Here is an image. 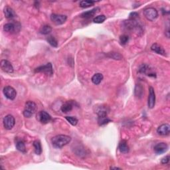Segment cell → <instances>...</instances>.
<instances>
[{"mask_svg":"<svg viewBox=\"0 0 170 170\" xmlns=\"http://www.w3.org/2000/svg\"><path fill=\"white\" fill-rule=\"evenodd\" d=\"M37 118L41 124H47L51 120V116L45 111H40L37 116Z\"/></svg>","mask_w":170,"mask_h":170,"instance_id":"obj_7","label":"cell"},{"mask_svg":"<svg viewBox=\"0 0 170 170\" xmlns=\"http://www.w3.org/2000/svg\"><path fill=\"white\" fill-rule=\"evenodd\" d=\"M67 17L64 15L52 14L51 15V20L56 25H62L65 23Z\"/></svg>","mask_w":170,"mask_h":170,"instance_id":"obj_8","label":"cell"},{"mask_svg":"<svg viewBox=\"0 0 170 170\" xmlns=\"http://www.w3.org/2000/svg\"><path fill=\"white\" fill-rule=\"evenodd\" d=\"M167 149H168V146L164 142L159 143V144L154 146V151L157 154H164L165 152H166Z\"/></svg>","mask_w":170,"mask_h":170,"instance_id":"obj_11","label":"cell"},{"mask_svg":"<svg viewBox=\"0 0 170 170\" xmlns=\"http://www.w3.org/2000/svg\"><path fill=\"white\" fill-rule=\"evenodd\" d=\"M106 19V17L104 15H100L94 18L93 21L95 23H102Z\"/></svg>","mask_w":170,"mask_h":170,"instance_id":"obj_28","label":"cell"},{"mask_svg":"<svg viewBox=\"0 0 170 170\" xmlns=\"http://www.w3.org/2000/svg\"><path fill=\"white\" fill-rule=\"evenodd\" d=\"M111 122V120L107 117V116H98V123L99 126H104Z\"/></svg>","mask_w":170,"mask_h":170,"instance_id":"obj_21","label":"cell"},{"mask_svg":"<svg viewBox=\"0 0 170 170\" xmlns=\"http://www.w3.org/2000/svg\"><path fill=\"white\" fill-rule=\"evenodd\" d=\"M99 10V8H95L93 10L87 11V12H85L82 13L81 15H80V17H82V18H90V17H93L96 13H97V11Z\"/></svg>","mask_w":170,"mask_h":170,"instance_id":"obj_14","label":"cell"},{"mask_svg":"<svg viewBox=\"0 0 170 170\" xmlns=\"http://www.w3.org/2000/svg\"><path fill=\"white\" fill-rule=\"evenodd\" d=\"M37 110V104L33 101H27L26 102L25 106L23 110V116L25 118H29L32 117L33 114L36 112Z\"/></svg>","mask_w":170,"mask_h":170,"instance_id":"obj_2","label":"cell"},{"mask_svg":"<svg viewBox=\"0 0 170 170\" xmlns=\"http://www.w3.org/2000/svg\"><path fill=\"white\" fill-rule=\"evenodd\" d=\"M138 14L136 12H132L130 14V19H136L138 17Z\"/></svg>","mask_w":170,"mask_h":170,"instance_id":"obj_32","label":"cell"},{"mask_svg":"<svg viewBox=\"0 0 170 170\" xmlns=\"http://www.w3.org/2000/svg\"><path fill=\"white\" fill-rule=\"evenodd\" d=\"M3 12H4V14H5V16L6 18L8 19H11V18H13V17H15V12L14 11L12 8H11L10 7H8L7 6L5 7V8H4V10H3Z\"/></svg>","mask_w":170,"mask_h":170,"instance_id":"obj_16","label":"cell"},{"mask_svg":"<svg viewBox=\"0 0 170 170\" xmlns=\"http://www.w3.org/2000/svg\"><path fill=\"white\" fill-rule=\"evenodd\" d=\"M71 141L70 136L66 135H57L53 137L51 140L53 146L55 148H61Z\"/></svg>","mask_w":170,"mask_h":170,"instance_id":"obj_1","label":"cell"},{"mask_svg":"<svg viewBox=\"0 0 170 170\" xmlns=\"http://www.w3.org/2000/svg\"><path fill=\"white\" fill-rule=\"evenodd\" d=\"M129 146L126 140H122L119 144V150L121 153L127 154L129 151Z\"/></svg>","mask_w":170,"mask_h":170,"instance_id":"obj_17","label":"cell"},{"mask_svg":"<svg viewBox=\"0 0 170 170\" xmlns=\"http://www.w3.org/2000/svg\"><path fill=\"white\" fill-rule=\"evenodd\" d=\"M96 112H97L98 116H107V114H108V110H107V107L104 106L98 107L97 110H96Z\"/></svg>","mask_w":170,"mask_h":170,"instance_id":"obj_20","label":"cell"},{"mask_svg":"<svg viewBox=\"0 0 170 170\" xmlns=\"http://www.w3.org/2000/svg\"><path fill=\"white\" fill-rule=\"evenodd\" d=\"M135 95L138 98H141L142 97L143 93H144V89H143L142 86L140 84H137L135 88Z\"/></svg>","mask_w":170,"mask_h":170,"instance_id":"obj_26","label":"cell"},{"mask_svg":"<svg viewBox=\"0 0 170 170\" xmlns=\"http://www.w3.org/2000/svg\"><path fill=\"white\" fill-rule=\"evenodd\" d=\"M16 147L19 151L22 152V153H25L26 152V147L23 141H17L16 143Z\"/></svg>","mask_w":170,"mask_h":170,"instance_id":"obj_25","label":"cell"},{"mask_svg":"<svg viewBox=\"0 0 170 170\" xmlns=\"http://www.w3.org/2000/svg\"><path fill=\"white\" fill-rule=\"evenodd\" d=\"M33 147L35 148V152L37 155H41L42 153V147L39 140H35L33 142Z\"/></svg>","mask_w":170,"mask_h":170,"instance_id":"obj_19","label":"cell"},{"mask_svg":"<svg viewBox=\"0 0 170 170\" xmlns=\"http://www.w3.org/2000/svg\"><path fill=\"white\" fill-rule=\"evenodd\" d=\"M128 41H129V37L128 35H121L120 37V41L123 45H126L127 42H128Z\"/></svg>","mask_w":170,"mask_h":170,"instance_id":"obj_31","label":"cell"},{"mask_svg":"<svg viewBox=\"0 0 170 170\" xmlns=\"http://www.w3.org/2000/svg\"><path fill=\"white\" fill-rule=\"evenodd\" d=\"M35 73H43L46 75L51 76L53 74V69L52 64L49 62V63L46 64L45 65H42L41 66L37 67L35 69Z\"/></svg>","mask_w":170,"mask_h":170,"instance_id":"obj_4","label":"cell"},{"mask_svg":"<svg viewBox=\"0 0 170 170\" xmlns=\"http://www.w3.org/2000/svg\"><path fill=\"white\" fill-rule=\"evenodd\" d=\"M108 57L112 58V59H116V60L122 59V56L118 53H109Z\"/></svg>","mask_w":170,"mask_h":170,"instance_id":"obj_30","label":"cell"},{"mask_svg":"<svg viewBox=\"0 0 170 170\" xmlns=\"http://www.w3.org/2000/svg\"><path fill=\"white\" fill-rule=\"evenodd\" d=\"M65 119L73 126H76L78 124V119L73 116H66Z\"/></svg>","mask_w":170,"mask_h":170,"instance_id":"obj_29","label":"cell"},{"mask_svg":"<svg viewBox=\"0 0 170 170\" xmlns=\"http://www.w3.org/2000/svg\"><path fill=\"white\" fill-rule=\"evenodd\" d=\"M47 42H49V44L52 47H57L58 42L57 41V39H56L53 36L48 37L47 39Z\"/></svg>","mask_w":170,"mask_h":170,"instance_id":"obj_27","label":"cell"},{"mask_svg":"<svg viewBox=\"0 0 170 170\" xmlns=\"http://www.w3.org/2000/svg\"><path fill=\"white\" fill-rule=\"evenodd\" d=\"M144 15L149 21H154L158 16V12L156 9L154 8H148L144 10Z\"/></svg>","mask_w":170,"mask_h":170,"instance_id":"obj_3","label":"cell"},{"mask_svg":"<svg viewBox=\"0 0 170 170\" xmlns=\"http://www.w3.org/2000/svg\"><path fill=\"white\" fill-rule=\"evenodd\" d=\"M1 68L5 73H12L13 72L12 64L8 60H2L1 61Z\"/></svg>","mask_w":170,"mask_h":170,"instance_id":"obj_10","label":"cell"},{"mask_svg":"<svg viewBox=\"0 0 170 170\" xmlns=\"http://www.w3.org/2000/svg\"><path fill=\"white\" fill-rule=\"evenodd\" d=\"M3 94L9 100H14L17 96L16 90L11 86H7L3 88Z\"/></svg>","mask_w":170,"mask_h":170,"instance_id":"obj_6","label":"cell"},{"mask_svg":"<svg viewBox=\"0 0 170 170\" xmlns=\"http://www.w3.org/2000/svg\"><path fill=\"white\" fill-rule=\"evenodd\" d=\"M110 169H121V168H119V167H111Z\"/></svg>","mask_w":170,"mask_h":170,"instance_id":"obj_34","label":"cell"},{"mask_svg":"<svg viewBox=\"0 0 170 170\" xmlns=\"http://www.w3.org/2000/svg\"><path fill=\"white\" fill-rule=\"evenodd\" d=\"M16 27L15 25L13 23H6L3 27V30L5 31V32H13V31H15V29H16Z\"/></svg>","mask_w":170,"mask_h":170,"instance_id":"obj_22","label":"cell"},{"mask_svg":"<svg viewBox=\"0 0 170 170\" xmlns=\"http://www.w3.org/2000/svg\"><path fill=\"white\" fill-rule=\"evenodd\" d=\"M169 162V156H165V158H162V164H168Z\"/></svg>","mask_w":170,"mask_h":170,"instance_id":"obj_33","label":"cell"},{"mask_svg":"<svg viewBox=\"0 0 170 170\" xmlns=\"http://www.w3.org/2000/svg\"><path fill=\"white\" fill-rule=\"evenodd\" d=\"M157 132L161 136H167L170 132V126L169 124H164L159 126L157 129Z\"/></svg>","mask_w":170,"mask_h":170,"instance_id":"obj_12","label":"cell"},{"mask_svg":"<svg viewBox=\"0 0 170 170\" xmlns=\"http://www.w3.org/2000/svg\"><path fill=\"white\" fill-rule=\"evenodd\" d=\"M73 108V102L71 101H68L64 103L61 106V111L64 113H67L71 111Z\"/></svg>","mask_w":170,"mask_h":170,"instance_id":"obj_15","label":"cell"},{"mask_svg":"<svg viewBox=\"0 0 170 170\" xmlns=\"http://www.w3.org/2000/svg\"><path fill=\"white\" fill-rule=\"evenodd\" d=\"M39 31L40 33H41L42 35H48L52 31V27L50 25H43L40 29Z\"/></svg>","mask_w":170,"mask_h":170,"instance_id":"obj_24","label":"cell"},{"mask_svg":"<svg viewBox=\"0 0 170 170\" xmlns=\"http://www.w3.org/2000/svg\"><path fill=\"white\" fill-rule=\"evenodd\" d=\"M95 3V1H90V0H84V1H81L80 2L79 5L82 8H87L89 7L93 6Z\"/></svg>","mask_w":170,"mask_h":170,"instance_id":"obj_23","label":"cell"},{"mask_svg":"<svg viewBox=\"0 0 170 170\" xmlns=\"http://www.w3.org/2000/svg\"><path fill=\"white\" fill-rule=\"evenodd\" d=\"M3 126L6 130H12L15 126V120L14 117L12 115L8 114L3 118Z\"/></svg>","mask_w":170,"mask_h":170,"instance_id":"obj_5","label":"cell"},{"mask_svg":"<svg viewBox=\"0 0 170 170\" xmlns=\"http://www.w3.org/2000/svg\"><path fill=\"white\" fill-rule=\"evenodd\" d=\"M151 49L154 52H156L158 54L162 55H165V51L164 49L160 45H158L157 43H154L151 45Z\"/></svg>","mask_w":170,"mask_h":170,"instance_id":"obj_13","label":"cell"},{"mask_svg":"<svg viewBox=\"0 0 170 170\" xmlns=\"http://www.w3.org/2000/svg\"><path fill=\"white\" fill-rule=\"evenodd\" d=\"M102 80H103V75L101 73H96L92 77V82L96 85L99 84Z\"/></svg>","mask_w":170,"mask_h":170,"instance_id":"obj_18","label":"cell"},{"mask_svg":"<svg viewBox=\"0 0 170 170\" xmlns=\"http://www.w3.org/2000/svg\"><path fill=\"white\" fill-rule=\"evenodd\" d=\"M156 104V94L154 89L152 87L149 88V97L148 101H147V105L149 108H153L155 106Z\"/></svg>","mask_w":170,"mask_h":170,"instance_id":"obj_9","label":"cell"}]
</instances>
